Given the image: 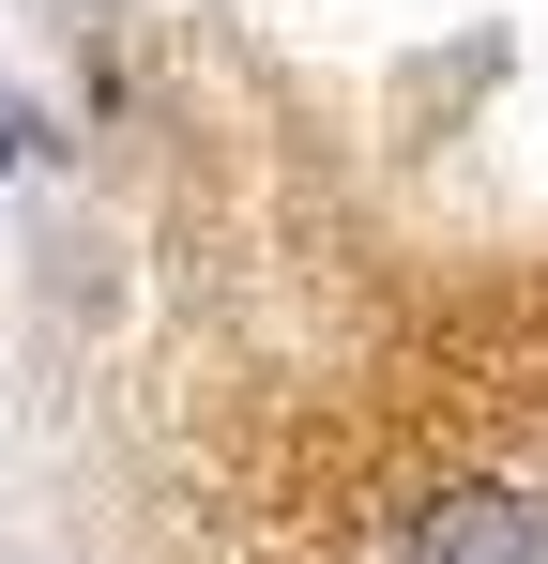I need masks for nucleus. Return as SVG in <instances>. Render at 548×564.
Returning <instances> with one entry per match:
<instances>
[{
    "label": "nucleus",
    "mask_w": 548,
    "mask_h": 564,
    "mask_svg": "<svg viewBox=\"0 0 548 564\" xmlns=\"http://www.w3.org/2000/svg\"><path fill=\"white\" fill-rule=\"evenodd\" d=\"M412 564H548V503L534 488H457V503H427Z\"/></svg>",
    "instance_id": "1"
},
{
    "label": "nucleus",
    "mask_w": 548,
    "mask_h": 564,
    "mask_svg": "<svg viewBox=\"0 0 548 564\" xmlns=\"http://www.w3.org/2000/svg\"><path fill=\"white\" fill-rule=\"evenodd\" d=\"M0 153H15V122H0Z\"/></svg>",
    "instance_id": "2"
}]
</instances>
